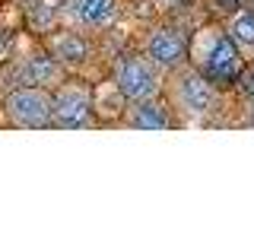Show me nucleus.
Returning a JSON list of instances; mask_svg holds the SVG:
<instances>
[{
    "label": "nucleus",
    "mask_w": 254,
    "mask_h": 238,
    "mask_svg": "<svg viewBox=\"0 0 254 238\" xmlns=\"http://www.w3.org/2000/svg\"><path fill=\"white\" fill-rule=\"evenodd\" d=\"M115 86L121 89V95L127 102H143V99H156L162 89L159 70L149 63L143 54H124L115 63Z\"/></svg>",
    "instance_id": "obj_1"
},
{
    "label": "nucleus",
    "mask_w": 254,
    "mask_h": 238,
    "mask_svg": "<svg viewBox=\"0 0 254 238\" xmlns=\"http://www.w3.org/2000/svg\"><path fill=\"white\" fill-rule=\"evenodd\" d=\"M51 124L58 127H67V130H79V127H89L92 124V92L86 86H76V83H64L51 92Z\"/></svg>",
    "instance_id": "obj_2"
},
{
    "label": "nucleus",
    "mask_w": 254,
    "mask_h": 238,
    "mask_svg": "<svg viewBox=\"0 0 254 238\" xmlns=\"http://www.w3.org/2000/svg\"><path fill=\"white\" fill-rule=\"evenodd\" d=\"M51 92L48 89H38V86H19L6 95V118L16 124V127H48L51 124Z\"/></svg>",
    "instance_id": "obj_3"
},
{
    "label": "nucleus",
    "mask_w": 254,
    "mask_h": 238,
    "mask_svg": "<svg viewBox=\"0 0 254 238\" xmlns=\"http://www.w3.org/2000/svg\"><path fill=\"white\" fill-rule=\"evenodd\" d=\"M200 73L210 79L213 86L232 83V79L242 76V48L232 42L229 32L213 35V42L206 45V51L200 54Z\"/></svg>",
    "instance_id": "obj_4"
},
{
    "label": "nucleus",
    "mask_w": 254,
    "mask_h": 238,
    "mask_svg": "<svg viewBox=\"0 0 254 238\" xmlns=\"http://www.w3.org/2000/svg\"><path fill=\"white\" fill-rule=\"evenodd\" d=\"M175 102L178 108L190 118H206L216 105V92L213 83L197 70H185V73L175 76Z\"/></svg>",
    "instance_id": "obj_5"
},
{
    "label": "nucleus",
    "mask_w": 254,
    "mask_h": 238,
    "mask_svg": "<svg viewBox=\"0 0 254 238\" xmlns=\"http://www.w3.org/2000/svg\"><path fill=\"white\" fill-rule=\"evenodd\" d=\"M143 58L153 63L159 73H162V70H178L188 58V45L175 29L159 26V29L149 32L146 42H143Z\"/></svg>",
    "instance_id": "obj_6"
},
{
    "label": "nucleus",
    "mask_w": 254,
    "mask_h": 238,
    "mask_svg": "<svg viewBox=\"0 0 254 238\" xmlns=\"http://www.w3.org/2000/svg\"><path fill=\"white\" fill-rule=\"evenodd\" d=\"M64 13L76 29H108L118 19V0H64Z\"/></svg>",
    "instance_id": "obj_7"
},
{
    "label": "nucleus",
    "mask_w": 254,
    "mask_h": 238,
    "mask_svg": "<svg viewBox=\"0 0 254 238\" xmlns=\"http://www.w3.org/2000/svg\"><path fill=\"white\" fill-rule=\"evenodd\" d=\"M19 79L38 89H58L64 83V63L54 54H29L19 63Z\"/></svg>",
    "instance_id": "obj_8"
},
{
    "label": "nucleus",
    "mask_w": 254,
    "mask_h": 238,
    "mask_svg": "<svg viewBox=\"0 0 254 238\" xmlns=\"http://www.w3.org/2000/svg\"><path fill=\"white\" fill-rule=\"evenodd\" d=\"M127 124L133 130H169L172 118L169 108L156 99H143V102H130L127 105Z\"/></svg>",
    "instance_id": "obj_9"
},
{
    "label": "nucleus",
    "mask_w": 254,
    "mask_h": 238,
    "mask_svg": "<svg viewBox=\"0 0 254 238\" xmlns=\"http://www.w3.org/2000/svg\"><path fill=\"white\" fill-rule=\"evenodd\" d=\"M51 48H54V58L61 63H67V67H83V63L92 58L89 38L79 35V32H58V35L51 38Z\"/></svg>",
    "instance_id": "obj_10"
},
{
    "label": "nucleus",
    "mask_w": 254,
    "mask_h": 238,
    "mask_svg": "<svg viewBox=\"0 0 254 238\" xmlns=\"http://www.w3.org/2000/svg\"><path fill=\"white\" fill-rule=\"evenodd\" d=\"M229 35L242 51H254V10H235L229 19Z\"/></svg>",
    "instance_id": "obj_11"
},
{
    "label": "nucleus",
    "mask_w": 254,
    "mask_h": 238,
    "mask_svg": "<svg viewBox=\"0 0 254 238\" xmlns=\"http://www.w3.org/2000/svg\"><path fill=\"white\" fill-rule=\"evenodd\" d=\"M242 89H245V92H248L251 99H254V67H251V70H245V73H242Z\"/></svg>",
    "instance_id": "obj_12"
},
{
    "label": "nucleus",
    "mask_w": 254,
    "mask_h": 238,
    "mask_svg": "<svg viewBox=\"0 0 254 238\" xmlns=\"http://www.w3.org/2000/svg\"><path fill=\"white\" fill-rule=\"evenodd\" d=\"M213 3H216L222 13H235V6L242 3V0H213Z\"/></svg>",
    "instance_id": "obj_13"
},
{
    "label": "nucleus",
    "mask_w": 254,
    "mask_h": 238,
    "mask_svg": "<svg viewBox=\"0 0 254 238\" xmlns=\"http://www.w3.org/2000/svg\"><path fill=\"white\" fill-rule=\"evenodd\" d=\"M6 51H10V38H0V58H6Z\"/></svg>",
    "instance_id": "obj_14"
},
{
    "label": "nucleus",
    "mask_w": 254,
    "mask_h": 238,
    "mask_svg": "<svg viewBox=\"0 0 254 238\" xmlns=\"http://www.w3.org/2000/svg\"><path fill=\"white\" fill-rule=\"evenodd\" d=\"M165 3H172V6H185V3H194V0H165Z\"/></svg>",
    "instance_id": "obj_15"
},
{
    "label": "nucleus",
    "mask_w": 254,
    "mask_h": 238,
    "mask_svg": "<svg viewBox=\"0 0 254 238\" xmlns=\"http://www.w3.org/2000/svg\"><path fill=\"white\" fill-rule=\"evenodd\" d=\"M248 121L254 124V102H251V108H248Z\"/></svg>",
    "instance_id": "obj_16"
},
{
    "label": "nucleus",
    "mask_w": 254,
    "mask_h": 238,
    "mask_svg": "<svg viewBox=\"0 0 254 238\" xmlns=\"http://www.w3.org/2000/svg\"><path fill=\"white\" fill-rule=\"evenodd\" d=\"M242 3H245V6H248V10H254V0H242Z\"/></svg>",
    "instance_id": "obj_17"
}]
</instances>
